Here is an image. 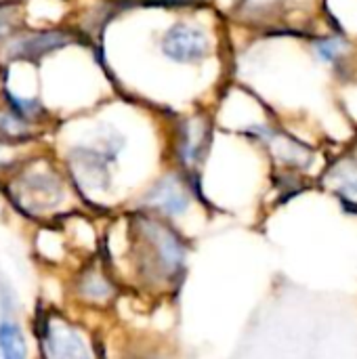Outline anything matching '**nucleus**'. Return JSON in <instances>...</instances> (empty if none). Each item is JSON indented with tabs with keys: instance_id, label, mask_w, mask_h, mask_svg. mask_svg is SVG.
<instances>
[{
	"instance_id": "nucleus-1",
	"label": "nucleus",
	"mask_w": 357,
	"mask_h": 359,
	"mask_svg": "<svg viewBox=\"0 0 357 359\" xmlns=\"http://www.w3.org/2000/svg\"><path fill=\"white\" fill-rule=\"evenodd\" d=\"M141 236L145 238V259L143 265L147 273L162 282H173L185 267V242L166 223L145 219L141 223Z\"/></svg>"
},
{
	"instance_id": "nucleus-6",
	"label": "nucleus",
	"mask_w": 357,
	"mask_h": 359,
	"mask_svg": "<svg viewBox=\"0 0 357 359\" xmlns=\"http://www.w3.org/2000/svg\"><path fill=\"white\" fill-rule=\"evenodd\" d=\"M0 358L2 359H25L27 347L23 332L15 320H0Z\"/></svg>"
},
{
	"instance_id": "nucleus-5",
	"label": "nucleus",
	"mask_w": 357,
	"mask_h": 359,
	"mask_svg": "<svg viewBox=\"0 0 357 359\" xmlns=\"http://www.w3.org/2000/svg\"><path fill=\"white\" fill-rule=\"evenodd\" d=\"M208 143H210V128L204 120H191L185 124V130L181 135L179 156L187 170L196 168L202 162Z\"/></svg>"
},
{
	"instance_id": "nucleus-3",
	"label": "nucleus",
	"mask_w": 357,
	"mask_h": 359,
	"mask_svg": "<svg viewBox=\"0 0 357 359\" xmlns=\"http://www.w3.org/2000/svg\"><path fill=\"white\" fill-rule=\"evenodd\" d=\"M44 359H93L88 343L82 334L65 322L50 320L46 322L42 337Z\"/></svg>"
},
{
	"instance_id": "nucleus-9",
	"label": "nucleus",
	"mask_w": 357,
	"mask_h": 359,
	"mask_svg": "<svg viewBox=\"0 0 357 359\" xmlns=\"http://www.w3.org/2000/svg\"><path fill=\"white\" fill-rule=\"evenodd\" d=\"M316 53L322 61L326 63H332L341 53H343V42L339 40H322L318 46H316Z\"/></svg>"
},
{
	"instance_id": "nucleus-2",
	"label": "nucleus",
	"mask_w": 357,
	"mask_h": 359,
	"mask_svg": "<svg viewBox=\"0 0 357 359\" xmlns=\"http://www.w3.org/2000/svg\"><path fill=\"white\" fill-rule=\"evenodd\" d=\"M162 53L177 63L200 61L208 53V36L200 27L175 23L162 36Z\"/></svg>"
},
{
	"instance_id": "nucleus-8",
	"label": "nucleus",
	"mask_w": 357,
	"mask_h": 359,
	"mask_svg": "<svg viewBox=\"0 0 357 359\" xmlns=\"http://www.w3.org/2000/svg\"><path fill=\"white\" fill-rule=\"evenodd\" d=\"M337 191L343 200H357V162H341L330 172Z\"/></svg>"
},
{
	"instance_id": "nucleus-7",
	"label": "nucleus",
	"mask_w": 357,
	"mask_h": 359,
	"mask_svg": "<svg viewBox=\"0 0 357 359\" xmlns=\"http://www.w3.org/2000/svg\"><path fill=\"white\" fill-rule=\"evenodd\" d=\"M69 38L65 34H59V32H42V34H36L23 42L17 44V53L23 55V57H38L46 50H53V48H59L63 44H67Z\"/></svg>"
},
{
	"instance_id": "nucleus-4",
	"label": "nucleus",
	"mask_w": 357,
	"mask_h": 359,
	"mask_svg": "<svg viewBox=\"0 0 357 359\" xmlns=\"http://www.w3.org/2000/svg\"><path fill=\"white\" fill-rule=\"evenodd\" d=\"M145 206L166 219H177L185 215L189 206V183H185L177 175L162 177L145 194Z\"/></svg>"
}]
</instances>
